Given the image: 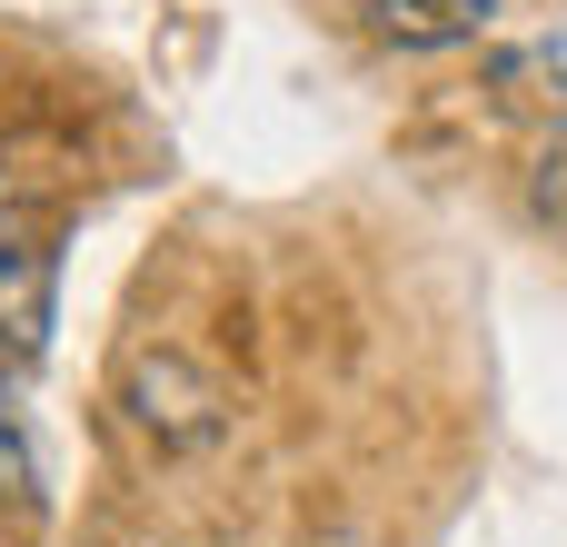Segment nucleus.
<instances>
[{"label":"nucleus","mask_w":567,"mask_h":547,"mask_svg":"<svg viewBox=\"0 0 567 547\" xmlns=\"http://www.w3.org/2000/svg\"><path fill=\"white\" fill-rule=\"evenodd\" d=\"M120 409H130V429H140V438H159V448H209L229 399H219V379H199L179 349H150V359H130Z\"/></svg>","instance_id":"nucleus-1"},{"label":"nucleus","mask_w":567,"mask_h":547,"mask_svg":"<svg viewBox=\"0 0 567 547\" xmlns=\"http://www.w3.org/2000/svg\"><path fill=\"white\" fill-rule=\"evenodd\" d=\"M50 329H60V259L40 239H0V359L40 369Z\"/></svg>","instance_id":"nucleus-2"},{"label":"nucleus","mask_w":567,"mask_h":547,"mask_svg":"<svg viewBox=\"0 0 567 547\" xmlns=\"http://www.w3.org/2000/svg\"><path fill=\"white\" fill-rule=\"evenodd\" d=\"M359 20H369L379 40H399V50H449V40L478 30V20H458L449 0H359Z\"/></svg>","instance_id":"nucleus-3"},{"label":"nucleus","mask_w":567,"mask_h":547,"mask_svg":"<svg viewBox=\"0 0 567 547\" xmlns=\"http://www.w3.org/2000/svg\"><path fill=\"white\" fill-rule=\"evenodd\" d=\"M498 90H518V100H558V90H567V30L508 50V60H498Z\"/></svg>","instance_id":"nucleus-4"},{"label":"nucleus","mask_w":567,"mask_h":547,"mask_svg":"<svg viewBox=\"0 0 567 547\" xmlns=\"http://www.w3.org/2000/svg\"><path fill=\"white\" fill-rule=\"evenodd\" d=\"M528 209L567 229V120L548 130V140H538V159H528Z\"/></svg>","instance_id":"nucleus-5"},{"label":"nucleus","mask_w":567,"mask_h":547,"mask_svg":"<svg viewBox=\"0 0 567 547\" xmlns=\"http://www.w3.org/2000/svg\"><path fill=\"white\" fill-rule=\"evenodd\" d=\"M0 498H30V458H20V429L0 419Z\"/></svg>","instance_id":"nucleus-6"},{"label":"nucleus","mask_w":567,"mask_h":547,"mask_svg":"<svg viewBox=\"0 0 567 547\" xmlns=\"http://www.w3.org/2000/svg\"><path fill=\"white\" fill-rule=\"evenodd\" d=\"M449 10H458V20H488V10H498V0H449Z\"/></svg>","instance_id":"nucleus-7"}]
</instances>
